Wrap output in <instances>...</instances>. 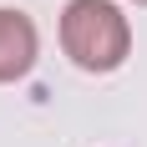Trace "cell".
Segmentation results:
<instances>
[{
	"label": "cell",
	"instance_id": "3",
	"mask_svg": "<svg viewBox=\"0 0 147 147\" xmlns=\"http://www.w3.org/2000/svg\"><path fill=\"white\" fill-rule=\"evenodd\" d=\"M137 5H147V0H137Z\"/></svg>",
	"mask_w": 147,
	"mask_h": 147
},
{
	"label": "cell",
	"instance_id": "2",
	"mask_svg": "<svg viewBox=\"0 0 147 147\" xmlns=\"http://www.w3.org/2000/svg\"><path fill=\"white\" fill-rule=\"evenodd\" d=\"M41 56V36H36V20L26 10H5L0 5V86L5 81H20V76L36 66Z\"/></svg>",
	"mask_w": 147,
	"mask_h": 147
},
{
	"label": "cell",
	"instance_id": "1",
	"mask_svg": "<svg viewBox=\"0 0 147 147\" xmlns=\"http://www.w3.org/2000/svg\"><path fill=\"white\" fill-rule=\"evenodd\" d=\"M61 51L81 71H117L132 56V20L112 0H66V10H61Z\"/></svg>",
	"mask_w": 147,
	"mask_h": 147
}]
</instances>
